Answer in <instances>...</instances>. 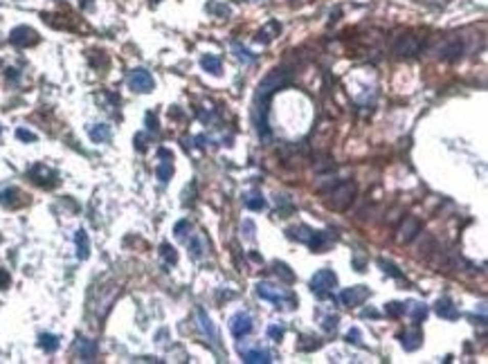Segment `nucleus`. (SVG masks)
Here are the masks:
<instances>
[{
  "label": "nucleus",
  "instance_id": "f257e3e1",
  "mask_svg": "<svg viewBox=\"0 0 488 364\" xmlns=\"http://www.w3.org/2000/svg\"><path fill=\"white\" fill-rule=\"evenodd\" d=\"M286 83H291V72L286 67H275L268 75L261 79V83L257 86V93H254V126H257L259 140L263 144L270 142V126H268V108H270V99L272 95L279 88H283Z\"/></svg>",
  "mask_w": 488,
  "mask_h": 364
},
{
  "label": "nucleus",
  "instance_id": "f03ea898",
  "mask_svg": "<svg viewBox=\"0 0 488 364\" xmlns=\"http://www.w3.org/2000/svg\"><path fill=\"white\" fill-rule=\"evenodd\" d=\"M257 294L261 299L265 301H272V304L277 306V308H295L297 306V297L291 292V290L281 288V286H275V283H268V281H259L257 283Z\"/></svg>",
  "mask_w": 488,
  "mask_h": 364
},
{
  "label": "nucleus",
  "instance_id": "7ed1b4c3",
  "mask_svg": "<svg viewBox=\"0 0 488 364\" xmlns=\"http://www.w3.org/2000/svg\"><path fill=\"white\" fill-rule=\"evenodd\" d=\"M338 288V275L333 270H317L313 277H310V290L313 294H317L320 299H326L333 294V290Z\"/></svg>",
  "mask_w": 488,
  "mask_h": 364
},
{
  "label": "nucleus",
  "instance_id": "20e7f679",
  "mask_svg": "<svg viewBox=\"0 0 488 364\" xmlns=\"http://www.w3.org/2000/svg\"><path fill=\"white\" fill-rule=\"evenodd\" d=\"M126 81H128V88L135 90V93H151V90L156 88V81H153L151 72L144 70V67H135V70H130Z\"/></svg>",
  "mask_w": 488,
  "mask_h": 364
},
{
  "label": "nucleus",
  "instance_id": "39448f33",
  "mask_svg": "<svg viewBox=\"0 0 488 364\" xmlns=\"http://www.w3.org/2000/svg\"><path fill=\"white\" fill-rule=\"evenodd\" d=\"M356 196V185L353 182H344V185H340L338 189L331 191V200H328V207L333 209H347L351 200H353Z\"/></svg>",
  "mask_w": 488,
  "mask_h": 364
},
{
  "label": "nucleus",
  "instance_id": "423d86ee",
  "mask_svg": "<svg viewBox=\"0 0 488 364\" xmlns=\"http://www.w3.org/2000/svg\"><path fill=\"white\" fill-rule=\"evenodd\" d=\"M252 328H254V322H252V317L248 315V312H234V315L230 317V333L234 335L236 339H243V337H248L250 333H252Z\"/></svg>",
  "mask_w": 488,
  "mask_h": 364
},
{
  "label": "nucleus",
  "instance_id": "0eeeda50",
  "mask_svg": "<svg viewBox=\"0 0 488 364\" xmlns=\"http://www.w3.org/2000/svg\"><path fill=\"white\" fill-rule=\"evenodd\" d=\"M9 41L16 45V48H32V45L38 43V34L27 25H20L16 30H11L9 34Z\"/></svg>",
  "mask_w": 488,
  "mask_h": 364
},
{
  "label": "nucleus",
  "instance_id": "6e6552de",
  "mask_svg": "<svg viewBox=\"0 0 488 364\" xmlns=\"http://www.w3.org/2000/svg\"><path fill=\"white\" fill-rule=\"evenodd\" d=\"M340 299H342V304H344V306H349V308L362 306V304H365V301L369 299V288H367V286H353V288H347V290H342Z\"/></svg>",
  "mask_w": 488,
  "mask_h": 364
},
{
  "label": "nucleus",
  "instance_id": "1a4fd4ad",
  "mask_svg": "<svg viewBox=\"0 0 488 364\" xmlns=\"http://www.w3.org/2000/svg\"><path fill=\"white\" fill-rule=\"evenodd\" d=\"M30 178L41 187H54L59 182V175H56L52 169H48L45 164H34L30 169Z\"/></svg>",
  "mask_w": 488,
  "mask_h": 364
},
{
  "label": "nucleus",
  "instance_id": "9d476101",
  "mask_svg": "<svg viewBox=\"0 0 488 364\" xmlns=\"http://www.w3.org/2000/svg\"><path fill=\"white\" fill-rule=\"evenodd\" d=\"M336 243V232L326 230V232H313V236H310V241L306 243L313 252H324Z\"/></svg>",
  "mask_w": 488,
  "mask_h": 364
},
{
  "label": "nucleus",
  "instance_id": "9b49d317",
  "mask_svg": "<svg viewBox=\"0 0 488 364\" xmlns=\"http://www.w3.org/2000/svg\"><path fill=\"white\" fill-rule=\"evenodd\" d=\"M160 164H158V169H156V175H158V180L162 182V185H167L169 180H171V175H173V155L169 153L167 149H160Z\"/></svg>",
  "mask_w": 488,
  "mask_h": 364
},
{
  "label": "nucleus",
  "instance_id": "f8f14e48",
  "mask_svg": "<svg viewBox=\"0 0 488 364\" xmlns=\"http://www.w3.org/2000/svg\"><path fill=\"white\" fill-rule=\"evenodd\" d=\"M239 353L243 357V362H248V364H270L272 362V355L265 349H261V346H257V349H243V346H239Z\"/></svg>",
  "mask_w": 488,
  "mask_h": 364
},
{
  "label": "nucleus",
  "instance_id": "ddd939ff",
  "mask_svg": "<svg viewBox=\"0 0 488 364\" xmlns=\"http://www.w3.org/2000/svg\"><path fill=\"white\" fill-rule=\"evenodd\" d=\"M75 349H77V355L81 357L83 362H93L95 357H97V344L88 337H77Z\"/></svg>",
  "mask_w": 488,
  "mask_h": 364
},
{
  "label": "nucleus",
  "instance_id": "4468645a",
  "mask_svg": "<svg viewBox=\"0 0 488 364\" xmlns=\"http://www.w3.org/2000/svg\"><path fill=\"white\" fill-rule=\"evenodd\" d=\"M398 339L405 351H416V349H421V344H423V333L418 331V328H410V331L401 333Z\"/></svg>",
  "mask_w": 488,
  "mask_h": 364
},
{
  "label": "nucleus",
  "instance_id": "2eb2a0df",
  "mask_svg": "<svg viewBox=\"0 0 488 364\" xmlns=\"http://www.w3.org/2000/svg\"><path fill=\"white\" fill-rule=\"evenodd\" d=\"M434 310H436V315L443 317V320H450V322L459 320L457 306L452 304V299H448V297H441L439 301H436V304H434Z\"/></svg>",
  "mask_w": 488,
  "mask_h": 364
},
{
  "label": "nucleus",
  "instance_id": "dca6fc26",
  "mask_svg": "<svg viewBox=\"0 0 488 364\" xmlns=\"http://www.w3.org/2000/svg\"><path fill=\"white\" fill-rule=\"evenodd\" d=\"M196 315H198V322H201V331H203V333H205L207 337H209V342H212V344H216V342H218V333H216V328H214L212 320H209V317H207V312L203 310V308H198V312H196Z\"/></svg>",
  "mask_w": 488,
  "mask_h": 364
},
{
  "label": "nucleus",
  "instance_id": "f3484780",
  "mask_svg": "<svg viewBox=\"0 0 488 364\" xmlns=\"http://www.w3.org/2000/svg\"><path fill=\"white\" fill-rule=\"evenodd\" d=\"M405 315H410L416 324H421L425 317H428V306L421 304V301H407V304H405Z\"/></svg>",
  "mask_w": 488,
  "mask_h": 364
},
{
  "label": "nucleus",
  "instance_id": "a211bd4d",
  "mask_svg": "<svg viewBox=\"0 0 488 364\" xmlns=\"http://www.w3.org/2000/svg\"><path fill=\"white\" fill-rule=\"evenodd\" d=\"M246 207L252 209V212H261V209L268 207V202H265L263 193H261L259 189H252V191L246 193Z\"/></svg>",
  "mask_w": 488,
  "mask_h": 364
},
{
  "label": "nucleus",
  "instance_id": "6ab92c4d",
  "mask_svg": "<svg viewBox=\"0 0 488 364\" xmlns=\"http://www.w3.org/2000/svg\"><path fill=\"white\" fill-rule=\"evenodd\" d=\"M75 245H77V257L81 261H86L90 257V241H88V234L83 230H77L75 234Z\"/></svg>",
  "mask_w": 488,
  "mask_h": 364
},
{
  "label": "nucleus",
  "instance_id": "aec40b11",
  "mask_svg": "<svg viewBox=\"0 0 488 364\" xmlns=\"http://www.w3.org/2000/svg\"><path fill=\"white\" fill-rule=\"evenodd\" d=\"M38 346H41L45 353H54L61 346V337L59 335H52V333H41L38 335Z\"/></svg>",
  "mask_w": 488,
  "mask_h": 364
},
{
  "label": "nucleus",
  "instance_id": "412c9836",
  "mask_svg": "<svg viewBox=\"0 0 488 364\" xmlns=\"http://www.w3.org/2000/svg\"><path fill=\"white\" fill-rule=\"evenodd\" d=\"M88 135L93 142L101 144V142H108L113 133H110V126H106V124H95V126L88 128Z\"/></svg>",
  "mask_w": 488,
  "mask_h": 364
},
{
  "label": "nucleus",
  "instance_id": "4be33fe9",
  "mask_svg": "<svg viewBox=\"0 0 488 364\" xmlns=\"http://www.w3.org/2000/svg\"><path fill=\"white\" fill-rule=\"evenodd\" d=\"M286 236L293 238V241H302V243H308L310 236H313V230L306 225H297V227H291V230H286Z\"/></svg>",
  "mask_w": 488,
  "mask_h": 364
},
{
  "label": "nucleus",
  "instance_id": "5701e85b",
  "mask_svg": "<svg viewBox=\"0 0 488 364\" xmlns=\"http://www.w3.org/2000/svg\"><path fill=\"white\" fill-rule=\"evenodd\" d=\"M394 50H396V54H416L418 43L414 41L412 36H401L398 43L394 45Z\"/></svg>",
  "mask_w": 488,
  "mask_h": 364
},
{
  "label": "nucleus",
  "instance_id": "b1692460",
  "mask_svg": "<svg viewBox=\"0 0 488 364\" xmlns=\"http://www.w3.org/2000/svg\"><path fill=\"white\" fill-rule=\"evenodd\" d=\"M401 232H403L401 241L410 243L412 238L416 236L418 232H421V225H418V223H416V220H414V218H405V223H403V230H401Z\"/></svg>",
  "mask_w": 488,
  "mask_h": 364
},
{
  "label": "nucleus",
  "instance_id": "393cba45",
  "mask_svg": "<svg viewBox=\"0 0 488 364\" xmlns=\"http://www.w3.org/2000/svg\"><path fill=\"white\" fill-rule=\"evenodd\" d=\"M201 65H203V70H207L209 75H220V59L218 56H214V54H205L201 59Z\"/></svg>",
  "mask_w": 488,
  "mask_h": 364
},
{
  "label": "nucleus",
  "instance_id": "a878e982",
  "mask_svg": "<svg viewBox=\"0 0 488 364\" xmlns=\"http://www.w3.org/2000/svg\"><path fill=\"white\" fill-rule=\"evenodd\" d=\"M23 193L18 191V189H5V191H0V204H5V207H18V204H23V202H18V200H14V198H20Z\"/></svg>",
  "mask_w": 488,
  "mask_h": 364
},
{
  "label": "nucleus",
  "instance_id": "bb28decb",
  "mask_svg": "<svg viewBox=\"0 0 488 364\" xmlns=\"http://www.w3.org/2000/svg\"><path fill=\"white\" fill-rule=\"evenodd\" d=\"M232 50H234V52H236V59H239V61H243V63H246V65H252L254 61H257V56H254L252 52H250L248 48H243L241 43H232Z\"/></svg>",
  "mask_w": 488,
  "mask_h": 364
},
{
  "label": "nucleus",
  "instance_id": "cd10ccee",
  "mask_svg": "<svg viewBox=\"0 0 488 364\" xmlns=\"http://www.w3.org/2000/svg\"><path fill=\"white\" fill-rule=\"evenodd\" d=\"M160 254H162V259L167 261L169 265L178 263V252H175V247H171L169 243H162V245H160Z\"/></svg>",
  "mask_w": 488,
  "mask_h": 364
},
{
  "label": "nucleus",
  "instance_id": "c85d7f7f",
  "mask_svg": "<svg viewBox=\"0 0 488 364\" xmlns=\"http://www.w3.org/2000/svg\"><path fill=\"white\" fill-rule=\"evenodd\" d=\"M385 312H387L389 317H403L405 315V304H401V301H389V304H385Z\"/></svg>",
  "mask_w": 488,
  "mask_h": 364
},
{
  "label": "nucleus",
  "instance_id": "c756f323",
  "mask_svg": "<svg viewBox=\"0 0 488 364\" xmlns=\"http://www.w3.org/2000/svg\"><path fill=\"white\" fill-rule=\"evenodd\" d=\"M275 272H277V277L283 279V281H288V283L295 281V275L291 272V268H288L286 263H279V261H277V263H275Z\"/></svg>",
  "mask_w": 488,
  "mask_h": 364
},
{
  "label": "nucleus",
  "instance_id": "7c9ffc66",
  "mask_svg": "<svg viewBox=\"0 0 488 364\" xmlns=\"http://www.w3.org/2000/svg\"><path fill=\"white\" fill-rule=\"evenodd\" d=\"M189 232H191V223H189V220H180V223L173 227V234L178 236L180 241H187V234H189Z\"/></svg>",
  "mask_w": 488,
  "mask_h": 364
},
{
  "label": "nucleus",
  "instance_id": "2f4dec72",
  "mask_svg": "<svg viewBox=\"0 0 488 364\" xmlns=\"http://www.w3.org/2000/svg\"><path fill=\"white\" fill-rule=\"evenodd\" d=\"M187 245H189L191 257L194 259H201L203 254H205V247H203V243L198 241V238H187Z\"/></svg>",
  "mask_w": 488,
  "mask_h": 364
},
{
  "label": "nucleus",
  "instance_id": "473e14b6",
  "mask_svg": "<svg viewBox=\"0 0 488 364\" xmlns=\"http://www.w3.org/2000/svg\"><path fill=\"white\" fill-rule=\"evenodd\" d=\"M283 333H286V331H283L281 324H270V326H268V335L275 339V342H279V339L283 337Z\"/></svg>",
  "mask_w": 488,
  "mask_h": 364
},
{
  "label": "nucleus",
  "instance_id": "72a5a7b5",
  "mask_svg": "<svg viewBox=\"0 0 488 364\" xmlns=\"http://www.w3.org/2000/svg\"><path fill=\"white\" fill-rule=\"evenodd\" d=\"M338 322H340L338 315H328V317H324V320H322V328H324V331H336V328H338Z\"/></svg>",
  "mask_w": 488,
  "mask_h": 364
},
{
  "label": "nucleus",
  "instance_id": "f704fd0d",
  "mask_svg": "<svg viewBox=\"0 0 488 364\" xmlns=\"http://www.w3.org/2000/svg\"><path fill=\"white\" fill-rule=\"evenodd\" d=\"M378 265H380V268H383V272H385V275H391V277H396V279H403V275H401L398 270H396V265H391V263H385L383 259L378 261Z\"/></svg>",
  "mask_w": 488,
  "mask_h": 364
},
{
  "label": "nucleus",
  "instance_id": "c9c22d12",
  "mask_svg": "<svg viewBox=\"0 0 488 364\" xmlns=\"http://www.w3.org/2000/svg\"><path fill=\"white\" fill-rule=\"evenodd\" d=\"M16 138L23 140V142H36V135L30 133V130H25V128H18V130H16Z\"/></svg>",
  "mask_w": 488,
  "mask_h": 364
},
{
  "label": "nucleus",
  "instance_id": "e433bc0d",
  "mask_svg": "<svg viewBox=\"0 0 488 364\" xmlns=\"http://www.w3.org/2000/svg\"><path fill=\"white\" fill-rule=\"evenodd\" d=\"M146 128L149 130H153V133H158V117L153 115V112H146Z\"/></svg>",
  "mask_w": 488,
  "mask_h": 364
},
{
  "label": "nucleus",
  "instance_id": "4c0bfd02",
  "mask_svg": "<svg viewBox=\"0 0 488 364\" xmlns=\"http://www.w3.org/2000/svg\"><path fill=\"white\" fill-rule=\"evenodd\" d=\"M347 339L351 344H362V335H360L358 328H351V331L347 333Z\"/></svg>",
  "mask_w": 488,
  "mask_h": 364
},
{
  "label": "nucleus",
  "instance_id": "58836bf2",
  "mask_svg": "<svg viewBox=\"0 0 488 364\" xmlns=\"http://www.w3.org/2000/svg\"><path fill=\"white\" fill-rule=\"evenodd\" d=\"M9 283H11V277H9V272H7V270H3V268H0V290H5V288H9Z\"/></svg>",
  "mask_w": 488,
  "mask_h": 364
},
{
  "label": "nucleus",
  "instance_id": "ea45409f",
  "mask_svg": "<svg viewBox=\"0 0 488 364\" xmlns=\"http://www.w3.org/2000/svg\"><path fill=\"white\" fill-rule=\"evenodd\" d=\"M135 149L138 151H146V144H144V140H142V135H135Z\"/></svg>",
  "mask_w": 488,
  "mask_h": 364
},
{
  "label": "nucleus",
  "instance_id": "a19ab883",
  "mask_svg": "<svg viewBox=\"0 0 488 364\" xmlns=\"http://www.w3.org/2000/svg\"><path fill=\"white\" fill-rule=\"evenodd\" d=\"M246 230H248V238H250V241H252V238H254V225L252 223H250V220H248V223H246Z\"/></svg>",
  "mask_w": 488,
  "mask_h": 364
},
{
  "label": "nucleus",
  "instance_id": "79ce46f5",
  "mask_svg": "<svg viewBox=\"0 0 488 364\" xmlns=\"http://www.w3.org/2000/svg\"><path fill=\"white\" fill-rule=\"evenodd\" d=\"M362 317H378L376 310H362Z\"/></svg>",
  "mask_w": 488,
  "mask_h": 364
},
{
  "label": "nucleus",
  "instance_id": "37998d69",
  "mask_svg": "<svg viewBox=\"0 0 488 364\" xmlns=\"http://www.w3.org/2000/svg\"><path fill=\"white\" fill-rule=\"evenodd\" d=\"M0 133H3V126H0Z\"/></svg>",
  "mask_w": 488,
  "mask_h": 364
}]
</instances>
